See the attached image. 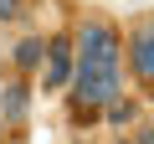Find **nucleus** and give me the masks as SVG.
I'll return each mask as SVG.
<instances>
[{
  "label": "nucleus",
  "instance_id": "39448f33",
  "mask_svg": "<svg viewBox=\"0 0 154 144\" xmlns=\"http://www.w3.org/2000/svg\"><path fill=\"white\" fill-rule=\"evenodd\" d=\"M26 103H31L26 83H11V88H5V98H0V118H21V113H26Z\"/></svg>",
  "mask_w": 154,
  "mask_h": 144
},
{
  "label": "nucleus",
  "instance_id": "423d86ee",
  "mask_svg": "<svg viewBox=\"0 0 154 144\" xmlns=\"http://www.w3.org/2000/svg\"><path fill=\"white\" fill-rule=\"evenodd\" d=\"M41 52H46V41H41V36H26V41L16 46V67H21V72L41 67Z\"/></svg>",
  "mask_w": 154,
  "mask_h": 144
},
{
  "label": "nucleus",
  "instance_id": "0eeeda50",
  "mask_svg": "<svg viewBox=\"0 0 154 144\" xmlns=\"http://www.w3.org/2000/svg\"><path fill=\"white\" fill-rule=\"evenodd\" d=\"M21 11H26V0H0V21H16Z\"/></svg>",
  "mask_w": 154,
  "mask_h": 144
},
{
  "label": "nucleus",
  "instance_id": "20e7f679",
  "mask_svg": "<svg viewBox=\"0 0 154 144\" xmlns=\"http://www.w3.org/2000/svg\"><path fill=\"white\" fill-rule=\"evenodd\" d=\"M103 118H108L113 129H128V124H139V103L118 93V98H108V103H103Z\"/></svg>",
  "mask_w": 154,
  "mask_h": 144
},
{
  "label": "nucleus",
  "instance_id": "f03ea898",
  "mask_svg": "<svg viewBox=\"0 0 154 144\" xmlns=\"http://www.w3.org/2000/svg\"><path fill=\"white\" fill-rule=\"evenodd\" d=\"M67 83H72V41L51 36L41 52V88H67Z\"/></svg>",
  "mask_w": 154,
  "mask_h": 144
},
{
  "label": "nucleus",
  "instance_id": "6e6552de",
  "mask_svg": "<svg viewBox=\"0 0 154 144\" xmlns=\"http://www.w3.org/2000/svg\"><path fill=\"white\" fill-rule=\"evenodd\" d=\"M0 129H5V118H0Z\"/></svg>",
  "mask_w": 154,
  "mask_h": 144
},
{
  "label": "nucleus",
  "instance_id": "7ed1b4c3",
  "mask_svg": "<svg viewBox=\"0 0 154 144\" xmlns=\"http://www.w3.org/2000/svg\"><path fill=\"white\" fill-rule=\"evenodd\" d=\"M128 57H134V83L149 93V88H154V31H149V26H139V31L128 36Z\"/></svg>",
  "mask_w": 154,
  "mask_h": 144
},
{
  "label": "nucleus",
  "instance_id": "f257e3e1",
  "mask_svg": "<svg viewBox=\"0 0 154 144\" xmlns=\"http://www.w3.org/2000/svg\"><path fill=\"white\" fill-rule=\"evenodd\" d=\"M72 88H77V113L103 108L108 98L123 93V36L113 21H82L72 46Z\"/></svg>",
  "mask_w": 154,
  "mask_h": 144
},
{
  "label": "nucleus",
  "instance_id": "1a4fd4ad",
  "mask_svg": "<svg viewBox=\"0 0 154 144\" xmlns=\"http://www.w3.org/2000/svg\"><path fill=\"white\" fill-rule=\"evenodd\" d=\"M118 144H128V139H118Z\"/></svg>",
  "mask_w": 154,
  "mask_h": 144
}]
</instances>
